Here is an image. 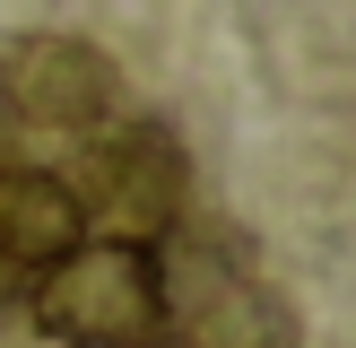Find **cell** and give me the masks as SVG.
<instances>
[{
  "mask_svg": "<svg viewBox=\"0 0 356 348\" xmlns=\"http://www.w3.org/2000/svg\"><path fill=\"white\" fill-rule=\"evenodd\" d=\"M122 79L96 44L79 35H26V44L0 52V113L35 122V131H96L113 113Z\"/></svg>",
  "mask_w": 356,
  "mask_h": 348,
  "instance_id": "obj_3",
  "label": "cell"
},
{
  "mask_svg": "<svg viewBox=\"0 0 356 348\" xmlns=\"http://www.w3.org/2000/svg\"><path fill=\"white\" fill-rule=\"evenodd\" d=\"M70 244H87L79 191L52 166H26V157H0V270H44Z\"/></svg>",
  "mask_w": 356,
  "mask_h": 348,
  "instance_id": "obj_4",
  "label": "cell"
},
{
  "mask_svg": "<svg viewBox=\"0 0 356 348\" xmlns=\"http://www.w3.org/2000/svg\"><path fill=\"white\" fill-rule=\"evenodd\" d=\"M26 313H35V331L61 340V348H139L156 322H165L148 244H113V235L70 244L61 261L35 270Z\"/></svg>",
  "mask_w": 356,
  "mask_h": 348,
  "instance_id": "obj_1",
  "label": "cell"
},
{
  "mask_svg": "<svg viewBox=\"0 0 356 348\" xmlns=\"http://www.w3.org/2000/svg\"><path fill=\"white\" fill-rule=\"evenodd\" d=\"M139 348H174V340H165V331H148V340H139Z\"/></svg>",
  "mask_w": 356,
  "mask_h": 348,
  "instance_id": "obj_5",
  "label": "cell"
},
{
  "mask_svg": "<svg viewBox=\"0 0 356 348\" xmlns=\"http://www.w3.org/2000/svg\"><path fill=\"white\" fill-rule=\"evenodd\" d=\"M79 191V218L113 244H156L183 226L191 209V157L165 122H122V131H96L87 157L61 174Z\"/></svg>",
  "mask_w": 356,
  "mask_h": 348,
  "instance_id": "obj_2",
  "label": "cell"
}]
</instances>
